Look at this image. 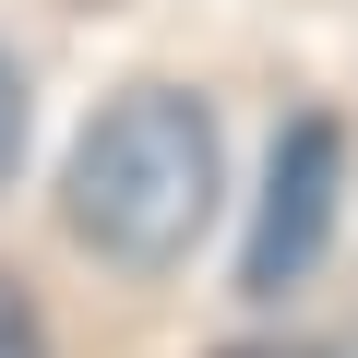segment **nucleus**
<instances>
[{
	"instance_id": "423d86ee",
	"label": "nucleus",
	"mask_w": 358,
	"mask_h": 358,
	"mask_svg": "<svg viewBox=\"0 0 358 358\" xmlns=\"http://www.w3.org/2000/svg\"><path fill=\"white\" fill-rule=\"evenodd\" d=\"M334 358H358V346H334Z\"/></svg>"
},
{
	"instance_id": "20e7f679",
	"label": "nucleus",
	"mask_w": 358,
	"mask_h": 358,
	"mask_svg": "<svg viewBox=\"0 0 358 358\" xmlns=\"http://www.w3.org/2000/svg\"><path fill=\"white\" fill-rule=\"evenodd\" d=\"M13 155H24V84H13V60H0V179H13Z\"/></svg>"
},
{
	"instance_id": "f03ea898",
	"label": "nucleus",
	"mask_w": 358,
	"mask_h": 358,
	"mask_svg": "<svg viewBox=\"0 0 358 358\" xmlns=\"http://www.w3.org/2000/svg\"><path fill=\"white\" fill-rule=\"evenodd\" d=\"M334 179H346V131H334V120H287L275 179H263V215H251V251H239V287H251V299H287V287L322 263Z\"/></svg>"
},
{
	"instance_id": "f257e3e1",
	"label": "nucleus",
	"mask_w": 358,
	"mask_h": 358,
	"mask_svg": "<svg viewBox=\"0 0 358 358\" xmlns=\"http://www.w3.org/2000/svg\"><path fill=\"white\" fill-rule=\"evenodd\" d=\"M203 215H215V120H203V96L131 84L72 155V239L96 263L155 275V263H179L203 239Z\"/></svg>"
},
{
	"instance_id": "7ed1b4c3",
	"label": "nucleus",
	"mask_w": 358,
	"mask_h": 358,
	"mask_svg": "<svg viewBox=\"0 0 358 358\" xmlns=\"http://www.w3.org/2000/svg\"><path fill=\"white\" fill-rule=\"evenodd\" d=\"M0 358H48V334H36V310H24L13 275H0Z\"/></svg>"
},
{
	"instance_id": "39448f33",
	"label": "nucleus",
	"mask_w": 358,
	"mask_h": 358,
	"mask_svg": "<svg viewBox=\"0 0 358 358\" xmlns=\"http://www.w3.org/2000/svg\"><path fill=\"white\" fill-rule=\"evenodd\" d=\"M227 358H334V346H227Z\"/></svg>"
}]
</instances>
